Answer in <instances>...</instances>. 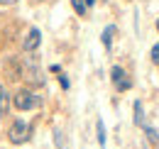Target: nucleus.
<instances>
[{
  "label": "nucleus",
  "mask_w": 159,
  "mask_h": 149,
  "mask_svg": "<svg viewBox=\"0 0 159 149\" xmlns=\"http://www.w3.org/2000/svg\"><path fill=\"white\" fill-rule=\"evenodd\" d=\"M144 132H147V137H149V142H152V144H159V134H157L154 127H147V125H144Z\"/></svg>",
  "instance_id": "10"
},
{
  "label": "nucleus",
  "mask_w": 159,
  "mask_h": 149,
  "mask_svg": "<svg viewBox=\"0 0 159 149\" xmlns=\"http://www.w3.org/2000/svg\"><path fill=\"white\" fill-rule=\"evenodd\" d=\"M135 125L144 127V110H142V103L135 100Z\"/></svg>",
  "instance_id": "7"
},
{
  "label": "nucleus",
  "mask_w": 159,
  "mask_h": 149,
  "mask_svg": "<svg viewBox=\"0 0 159 149\" xmlns=\"http://www.w3.org/2000/svg\"><path fill=\"white\" fill-rule=\"evenodd\" d=\"M93 2H96V0H86V5H88V7H91V5H93Z\"/></svg>",
  "instance_id": "15"
},
{
  "label": "nucleus",
  "mask_w": 159,
  "mask_h": 149,
  "mask_svg": "<svg viewBox=\"0 0 159 149\" xmlns=\"http://www.w3.org/2000/svg\"><path fill=\"white\" fill-rule=\"evenodd\" d=\"M17 0H0V5H15Z\"/></svg>",
  "instance_id": "14"
},
{
  "label": "nucleus",
  "mask_w": 159,
  "mask_h": 149,
  "mask_svg": "<svg viewBox=\"0 0 159 149\" xmlns=\"http://www.w3.org/2000/svg\"><path fill=\"white\" fill-rule=\"evenodd\" d=\"M59 86L64 88V91H69V86H71V81H69V76H66V74H61V76H59Z\"/></svg>",
  "instance_id": "12"
},
{
  "label": "nucleus",
  "mask_w": 159,
  "mask_h": 149,
  "mask_svg": "<svg viewBox=\"0 0 159 149\" xmlns=\"http://www.w3.org/2000/svg\"><path fill=\"white\" fill-rule=\"evenodd\" d=\"M115 32H118V27H115V25H108V27L103 29L100 42H103V47H105V49H110V47H113V34H115Z\"/></svg>",
  "instance_id": "6"
},
{
  "label": "nucleus",
  "mask_w": 159,
  "mask_h": 149,
  "mask_svg": "<svg viewBox=\"0 0 159 149\" xmlns=\"http://www.w3.org/2000/svg\"><path fill=\"white\" fill-rule=\"evenodd\" d=\"M98 144L105 147V125H103V120H98Z\"/></svg>",
  "instance_id": "11"
},
{
  "label": "nucleus",
  "mask_w": 159,
  "mask_h": 149,
  "mask_svg": "<svg viewBox=\"0 0 159 149\" xmlns=\"http://www.w3.org/2000/svg\"><path fill=\"white\" fill-rule=\"evenodd\" d=\"M157 32H159V20H157Z\"/></svg>",
  "instance_id": "16"
},
{
  "label": "nucleus",
  "mask_w": 159,
  "mask_h": 149,
  "mask_svg": "<svg viewBox=\"0 0 159 149\" xmlns=\"http://www.w3.org/2000/svg\"><path fill=\"white\" fill-rule=\"evenodd\" d=\"M110 81H113V86H115L118 93H125V91L132 88V78L127 76V71L122 66H113L110 69Z\"/></svg>",
  "instance_id": "2"
},
{
  "label": "nucleus",
  "mask_w": 159,
  "mask_h": 149,
  "mask_svg": "<svg viewBox=\"0 0 159 149\" xmlns=\"http://www.w3.org/2000/svg\"><path fill=\"white\" fill-rule=\"evenodd\" d=\"M7 108H10V100H7V91L0 86V115H5L7 112Z\"/></svg>",
  "instance_id": "8"
},
{
  "label": "nucleus",
  "mask_w": 159,
  "mask_h": 149,
  "mask_svg": "<svg viewBox=\"0 0 159 149\" xmlns=\"http://www.w3.org/2000/svg\"><path fill=\"white\" fill-rule=\"evenodd\" d=\"M17 76L27 78V81H30V83H34V86H42V83H44L42 71H39V66H37V56H32V54L22 56V69L17 71Z\"/></svg>",
  "instance_id": "1"
},
{
  "label": "nucleus",
  "mask_w": 159,
  "mask_h": 149,
  "mask_svg": "<svg viewBox=\"0 0 159 149\" xmlns=\"http://www.w3.org/2000/svg\"><path fill=\"white\" fill-rule=\"evenodd\" d=\"M149 56H152V61H154V64H159V44H154V47H152Z\"/></svg>",
  "instance_id": "13"
},
{
  "label": "nucleus",
  "mask_w": 159,
  "mask_h": 149,
  "mask_svg": "<svg viewBox=\"0 0 159 149\" xmlns=\"http://www.w3.org/2000/svg\"><path fill=\"white\" fill-rule=\"evenodd\" d=\"M39 42H42V32L37 29V27H32V29L27 32L25 42H22V47H25V52H34V49L39 47Z\"/></svg>",
  "instance_id": "5"
},
{
  "label": "nucleus",
  "mask_w": 159,
  "mask_h": 149,
  "mask_svg": "<svg viewBox=\"0 0 159 149\" xmlns=\"http://www.w3.org/2000/svg\"><path fill=\"white\" fill-rule=\"evenodd\" d=\"M71 5H74V10H76L79 15H86V7H88L86 0H71Z\"/></svg>",
  "instance_id": "9"
},
{
  "label": "nucleus",
  "mask_w": 159,
  "mask_h": 149,
  "mask_svg": "<svg viewBox=\"0 0 159 149\" xmlns=\"http://www.w3.org/2000/svg\"><path fill=\"white\" fill-rule=\"evenodd\" d=\"M37 105H39V98L32 93V91H20V93L15 95V108L22 110V112L25 110H34Z\"/></svg>",
  "instance_id": "4"
},
{
  "label": "nucleus",
  "mask_w": 159,
  "mask_h": 149,
  "mask_svg": "<svg viewBox=\"0 0 159 149\" xmlns=\"http://www.w3.org/2000/svg\"><path fill=\"white\" fill-rule=\"evenodd\" d=\"M30 132H32V127H30L27 122L17 120V122H12V127H10V132H7V137H10L12 144H25V142L30 139Z\"/></svg>",
  "instance_id": "3"
}]
</instances>
